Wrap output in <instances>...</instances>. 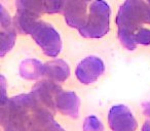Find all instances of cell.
Instances as JSON below:
<instances>
[{
    "label": "cell",
    "mask_w": 150,
    "mask_h": 131,
    "mask_svg": "<svg viewBox=\"0 0 150 131\" xmlns=\"http://www.w3.org/2000/svg\"><path fill=\"white\" fill-rule=\"evenodd\" d=\"M115 23L121 45L127 50H135V35L143 24H150V6L145 0H125L120 5Z\"/></svg>",
    "instance_id": "1"
},
{
    "label": "cell",
    "mask_w": 150,
    "mask_h": 131,
    "mask_svg": "<svg viewBox=\"0 0 150 131\" xmlns=\"http://www.w3.org/2000/svg\"><path fill=\"white\" fill-rule=\"evenodd\" d=\"M40 109L31 93L20 94L1 102L3 131H29L35 112Z\"/></svg>",
    "instance_id": "2"
},
{
    "label": "cell",
    "mask_w": 150,
    "mask_h": 131,
    "mask_svg": "<svg viewBox=\"0 0 150 131\" xmlns=\"http://www.w3.org/2000/svg\"><path fill=\"white\" fill-rule=\"evenodd\" d=\"M110 6L105 0H95L90 5L86 24L78 30L79 34L82 37L92 39L104 37L110 29Z\"/></svg>",
    "instance_id": "3"
},
{
    "label": "cell",
    "mask_w": 150,
    "mask_h": 131,
    "mask_svg": "<svg viewBox=\"0 0 150 131\" xmlns=\"http://www.w3.org/2000/svg\"><path fill=\"white\" fill-rule=\"evenodd\" d=\"M28 34L33 38L46 56L57 57L62 51L61 35L52 24L38 20L31 26Z\"/></svg>",
    "instance_id": "4"
},
{
    "label": "cell",
    "mask_w": 150,
    "mask_h": 131,
    "mask_svg": "<svg viewBox=\"0 0 150 131\" xmlns=\"http://www.w3.org/2000/svg\"><path fill=\"white\" fill-rule=\"evenodd\" d=\"M62 91V88L57 83L50 80H42L34 85L30 93L40 109L54 113V110H57V98Z\"/></svg>",
    "instance_id": "5"
},
{
    "label": "cell",
    "mask_w": 150,
    "mask_h": 131,
    "mask_svg": "<svg viewBox=\"0 0 150 131\" xmlns=\"http://www.w3.org/2000/svg\"><path fill=\"white\" fill-rule=\"evenodd\" d=\"M95 0H63V15L65 22L71 28L79 30L88 20V4ZM90 8V7H88Z\"/></svg>",
    "instance_id": "6"
},
{
    "label": "cell",
    "mask_w": 150,
    "mask_h": 131,
    "mask_svg": "<svg viewBox=\"0 0 150 131\" xmlns=\"http://www.w3.org/2000/svg\"><path fill=\"white\" fill-rule=\"evenodd\" d=\"M105 64L100 57L90 55L78 62L75 69V76L81 84L88 85L96 82L104 74Z\"/></svg>",
    "instance_id": "7"
},
{
    "label": "cell",
    "mask_w": 150,
    "mask_h": 131,
    "mask_svg": "<svg viewBox=\"0 0 150 131\" xmlns=\"http://www.w3.org/2000/svg\"><path fill=\"white\" fill-rule=\"evenodd\" d=\"M108 125L111 131H136L138 122L132 111L125 104H114L108 112Z\"/></svg>",
    "instance_id": "8"
},
{
    "label": "cell",
    "mask_w": 150,
    "mask_h": 131,
    "mask_svg": "<svg viewBox=\"0 0 150 131\" xmlns=\"http://www.w3.org/2000/svg\"><path fill=\"white\" fill-rule=\"evenodd\" d=\"M56 109L67 117L77 119L79 117L80 99L73 91H62L57 98Z\"/></svg>",
    "instance_id": "9"
},
{
    "label": "cell",
    "mask_w": 150,
    "mask_h": 131,
    "mask_svg": "<svg viewBox=\"0 0 150 131\" xmlns=\"http://www.w3.org/2000/svg\"><path fill=\"white\" fill-rule=\"evenodd\" d=\"M29 131H66L54 119V113L38 109L32 119Z\"/></svg>",
    "instance_id": "10"
},
{
    "label": "cell",
    "mask_w": 150,
    "mask_h": 131,
    "mask_svg": "<svg viewBox=\"0 0 150 131\" xmlns=\"http://www.w3.org/2000/svg\"><path fill=\"white\" fill-rule=\"evenodd\" d=\"M43 76L54 83H62L70 76V67L65 60L60 58L50 60L43 64Z\"/></svg>",
    "instance_id": "11"
},
{
    "label": "cell",
    "mask_w": 150,
    "mask_h": 131,
    "mask_svg": "<svg viewBox=\"0 0 150 131\" xmlns=\"http://www.w3.org/2000/svg\"><path fill=\"white\" fill-rule=\"evenodd\" d=\"M20 75L27 80H37L43 76V64L37 60H25L20 64Z\"/></svg>",
    "instance_id": "12"
},
{
    "label": "cell",
    "mask_w": 150,
    "mask_h": 131,
    "mask_svg": "<svg viewBox=\"0 0 150 131\" xmlns=\"http://www.w3.org/2000/svg\"><path fill=\"white\" fill-rule=\"evenodd\" d=\"M16 39H17V33L13 28L2 29L1 31V47H0V55L4 56L11 48L15 46Z\"/></svg>",
    "instance_id": "13"
},
{
    "label": "cell",
    "mask_w": 150,
    "mask_h": 131,
    "mask_svg": "<svg viewBox=\"0 0 150 131\" xmlns=\"http://www.w3.org/2000/svg\"><path fill=\"white\" fill-rule=\"evenodd\" d=\"M82 129L83 131H105L102 121L94 115L88 116L84 119Z\"/></svg>",
    "instance_id": "14"
},
{
    "label": "cell",
    "mask_w": 150,
    "mask_h": 131,
    "mask_svg": "<svg viewBox=\"0 0 150 131\" xmlns=\"http://www.w3.org/2000/svg\"><path fill=\"white\" fill-rule=\"evenodd\" d=\"M135 42L137 45H150V30L147 28H141L136 33Z\"/></svg>",
    "instance_id": "15"
},
{
    "label": "cell",
    "mask_w": 150,
    "mask_h": 131,
    "mask_svg": "<svg viewBox=\"0 0 150 131\" xmlns=\"http://www.w3.org/2000/svg\"><path fill=\"white\" fill-rule=\"evenodd\" d=\"M46 13H57L62 11L63 0H44Z\"/></svg>",
    "instance_id": "16"
},
{
    "label": "cell",
    "mask_w": 150,
    "mask_h": 131,
    "mask_svg": "<svg viewBox=\"0 0 150 131\" xmlns=\"http://www.w3.org/2000/svg\"><path fill=\"white\" fill-rule=\"evenodd\" d=\"M0 22H1V28L2 29H7L11 26V19L9 13L4 9V7L1 6V17H0Z\"/></svg>",
    "instance_id": "17"
},
{
    "label": "cell",
    "mask_w": 150,
    "mask_h": 131,
    "mask_svg": "<svg viewBox=\"0 0 150 131\" xmlns=\"http://www.w3.org/2000/svg\"><path fill=\"white\" fill-rule=\"evenodd\" d=\"M143 113L145 116L150 118V100L149 102H146L145 104H143Z\"/></svg>",
    "instance_id": "18"
},
{
    "label": "cell",
    "mask_w": 150,
    "mask_h": 131,
    "mask_svg": "<svg viewBox=\"0 0 150 131\" xmlns=\"http://www.w3.org/2000/svg\"><path fill=\"white\" fill-rule=\"evenodd\" d=\"M1 85H2V100L1 102H3L7 99V97H5V80L3 76H1Z\"/></svg>",
    "instance_id": "19"
},
{
    "label": "cell",
    "mask_w": 150,
    "mask_h": 131,
    "mask_svg": "<svg viewBox=\"0 0 150 131\" xmlns=\"http://www.w3.org/2000/svg\"><path fill=\"white\" fill-rule=\"evenodd\" d=\"M142 131H150V119L146 120L142 126Z\"/></svg>",
    "instance_id": "20"
},
{
    "label": "cell",
    "mask_w": 150,
    "mask_h": 131,
    "mask_svg": "<svg viewBox=\"0 0 150 131\" xmlns=\"http://www.w3.org/2000/svg\"><path fill=\"white\" fill-rule=\"evenodd\" d=\"M146 2H147V3H148V5L150 6V0H146Z\"/></svg>",
    "instance_id": "21"
}]
</instances>
